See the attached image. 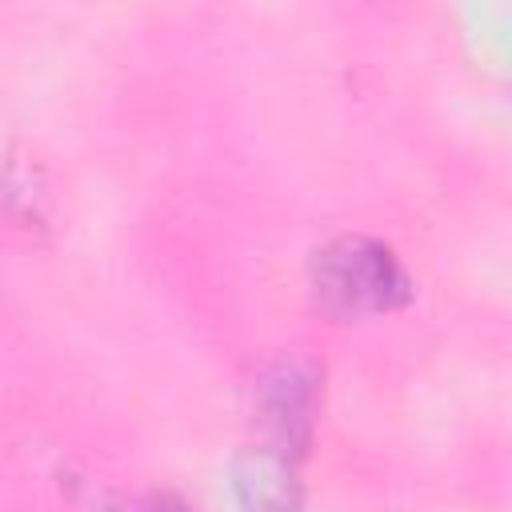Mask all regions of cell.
<instances>
[{
  "label": "cell",
  "mask_w": 512,
  "mask_h": 512,
  "mask_svg": "<svg viewBox=\"0 0 512 512\" xmlns=\"http://www.w3.org/2000/svg\"><path fill=\"white\" fill-rule=\"evenodd\" d=\"M312 292L336 316H372L408 300V276L388 244L368 236H340L316 252Z\"/></svg>",
  "instance_id": "6da1fadb"
},
{
  "label": "cell",
  "mask_w": 512,
  "mask_h": 512,
  "mask_svg": "<svg viewBox=\"0 0 512 512\" xmlns=\"http://www.w3.org/2000/svg\"><path fill=\"white\" fill-rule=\"evenodd\" d=\"M316 412V372L304 360H280L260 380V424L268 428L276 452L296 456L308 444Z\"/></svg>",
  "instance_id": "7a4b0ae2"
},
{
  "label": "cell",
  "mask_w": 512,
  "mask_h": 512,
  "mask_svg": "<svg viewBox=\"0 0 512 512\" xmlns=\"http://www.w3.org/2000/svg\"><path fill=\"white\" fill-rule=\"evenodd\" d=\"M236 488L248 504V512H296V472L292 456L276 448H260L240 460Z\"/></svg>",
  "instance_id": "3957f363"
},
{
  "label": "cell",
  "mask_w": 512,
  "mask_h": 512,
  "mask_svg": "<svg viewBox=\"0 0 512 512\" xmlns=\"http://www.w3.org/2000/svg\"><path fill=\"white\" fill-rule=\"evenodd\" d=\"M140 512H188V508H184L176 496H164V492H160V496H148V500L140 504Z\"/></svg>",
  "instance_id": "277c9868"
}]
</instances>
